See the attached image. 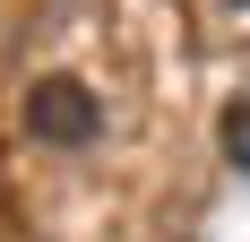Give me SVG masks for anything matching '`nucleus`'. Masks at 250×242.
<instances>
[{"label": "nucleus", "instance_id": "obj_1", "mask_svg": "<svg viewBox=\"0 0 250 242\" xmlns=\"http://www.w3.org/2000/svg\"><path fill=\"white\" fill-rule=\"evenodd\" d=\"M26 130H35L43 147H86L104 130V104L86 96L78 78H43V87L26 96Z\"/></svg>", "mask_w": 250, "mask_h": 242}, {"label": "nucleus", "instance_id": "obj_2", "mask_svg": "<svg viewBox=\"0 0 250 242\" xmlns=\"http://www.w3.org/2000/svg\"><path fill=\"white\" fill-rule=\"evenodd\" d=\"M216 139H225V156L250 173V104H225V121H216Z\"/></svg>", "mask_w": 250, "mask_h": 242}]
</instances>
